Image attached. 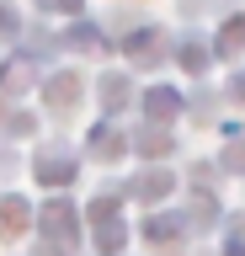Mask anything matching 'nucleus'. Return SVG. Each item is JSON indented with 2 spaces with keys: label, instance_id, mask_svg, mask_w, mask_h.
<instances>
[]
</instances>
